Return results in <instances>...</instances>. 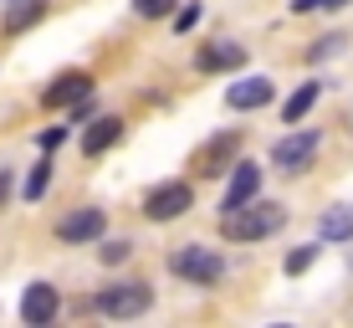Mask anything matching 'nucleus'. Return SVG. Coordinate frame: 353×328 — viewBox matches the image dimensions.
I'll return each instance as SVG.
<instances>
[{"label":"nucleus","mask_w":353,"mask_h":328,"mask_svg":"<svg viewBox=\"0 0 353 328\" xmlns=\"http://www.w3.org/2000/svg\"><path fill=\"white\" fill-rule=\"evenodd\" d=\"M287 221V211L276 200H246V205H236V211H225V221H221V236L225 241H266V236H276Z\"/></svg>","instance_id":"obj_1"},{"label":"nucleus","mask_w":353,"mask_h":328,"mask_svg":"<svg viewBox=\"0 0 353 328\" xmlns=\"http://www.w3.org/2000/svg\"><path fill=\"white\" fill-rule=\"evenodd\" d=\"M169 272H174V277H185V282L210 287V282H221L225 257H221V251H210V247H200V241H190V247H179L174 257H169Z\"/></svg>","instance_id":"obj_2"},{"label":"nucleus","mask_w":353,"mask_h":328,"mask_svg":"<svg viewBox=\"0 0 353 328\" xmlns=\"http://www.w3.org/2000/svg\"><path fill=\"white\" fill-rule=\"evenodd\" d=\"M92 308L108 313V318H139V313L154 308V293H149V282H108Z\"/></svg>","instance_id":"obj_3"},{"label":"nucleus","mask_w":353,"mask_h":328,"mask_svg":"<svg viewBox=\"0 0 353 328\" xmlns=\"http://www.w3.org/2000/svg\"><path fill=\"white\" fill-rule=\"evenodd\" d=\"M318 144H323V133H318V128L287 133V139H276V144H272V164H282L287 175H297V169H307V164H312Z\"/></svg>","instance_id":"obj_4"},{"label":"nucleus","mask_w":353,"mask_h":328,"mask_svg":"<svg viewBox=\"0 0 353 328\" xmlns=\"http://www.w3.org/2000/svg\"><path fill=\"white\" fill-rule=\"evenodd\" d=\"M190 205H194V190L185 185V180H169V185L149 190V200H143V215H149V221H179Z\"/></svg>","instance_id":"obj_5"},{"label":"nucleus","mask_w":353,"mask_h":328,"mask_svg":"<svg viewBox=\"0 0 353 328\" xmlns=\"http://www.w3.org/2000/svg\"><path fill=\"white\" fill-rule=\"evenodd\" d=\"M108 231V215L97 211V205H82V211H72L57 221V241H67V247H88Z\"/></svg>","instance_id":"obj_6"},{"label":"nucleus","mask_w":353,"mask_h":328,"mask_svg":"<svg viewBox=\"0 0 353 328\" xmlns=\"http://www.w3.org/2000/svg\"><path fill=\"white\" fill-rule=\"evenodd\" d=\"M57 313H62V298H57L52 282H31L26 293H21V318H26L31 328H46Z\"/></svg>","instance_id":"obj_7"},{"label":"nucleus","mask_w":353,"mask_h":328,"mask_svg":"<svg viewBox=\"0 0 353 328\" xmlns=\"http://www.w3.org/2000/svg\"><path fill=\"white\" fill-rule=\"evenodd\" d=\"M261 195V169L251 164V160H236V169H230V185H225V200H221V211H236V205H246V200H256Z\"/></svg>","instance_id":"obj_8"},{"label":"nucleus","mask_w":353,"mask_h":328,"mask_svg":"<svg viewBox=\"0 0 353 328\" xmlns=\"http://www.w3.org/2000/svg\"><path fill=\"white\" fill-rule=\"evenodd\" d=\"M88 93H92V77H88V72H62V77L41 93V103H46V108H72V103L88 98Z\"/></svg>","instance_id":"obj_9"},{"label":"nucleus","mask_w":353,"mask_h":328,"mask_svg":"<svg viewBox=\"0 0 353 328\" xmlns=\"http://www.w3.org/2000/svg\"><path fill=\"white\" fill-rule=\"evenodd\" d=\"M194 67L200 72H236V67H246V46L241 41H210V46H200Z\"/></svg>","instance_id":"obj_10"},{"label":"nucleus","mask_w":353,"mask_h":328,"mask_svg":"<svg viewBox=\"0 0 353 328\" xmlns=\"http://www.w3.org/2000/svg\"><path fill=\"white\" fill-rule=\"evenodd\" d=\"M272 77H246V82H230V93H225V103L230 108H266L272 103Z\"/></svg>","instance_id":"obj_11"},{"label":"nucleus","mask_w":353,"mask_h":328,"mask_svg":"<svg viewBox=\"0 0 353 328\" xmlns=\"http://www.w3.org/2000/svg\"><path fill=\"white\" fill-rule=\"evenodd\" d=\"M236 149H241V133H215V139L194 154V164H200L205 175H215V169H225V160H236Z\"/></svg>","instance_id":"obj_12"},{"label":"nucleus","mask_w":353,"mask_h":328,"mask_svg":"<svg viewBox=\"0 0 353 328\" xmlns=\"http://www.w3.org/2000/svg\"><path fill=\"white\" fill-rule=\"evenodd\" d=\"M118 139H123V118H97L82 128V154H108Z\"/></svg>","instance_id":"obj_13"},{"label":"nucleus","mask_w":353,"mask_h":328,"mask_svg":"<svg viewBox=\"0 0 353 328\" xmlns=\"http://www.w3.org/2000/svg\"><path fill=\"white\" fill-rule=\"evenodd\" d=\"M41 16H46V0H16V6L6 10V21H0V26H6V36H16V31L36 26Z\"/></svg>","instance_id":"obj_14"},{"label":"nucleus","mask_w":353,"mask_h":328,"mask_svg":"<svg viewBox=\"0 0 353 328\" xmlns=\"http://www.w3.org/2000/svg\"><path fill=\"white\" fill-rule=\"evenodd\" d=\"M323 241H353V205H333V211L318 221Z\"/></svg>","instance_id":"obj_15"},{"label":"nucleus","mask_w":353,"mask_h":328,"mask_svg":"<svg viewBox=\"0 0 353 328\" xmlns=\"http://www.w3.org/2000/svg\"><path fill=\"white\" fill-rule=\"evenodd\" d=\"M318 93H323V82H302V88L282 103V118H287V124H302V118L312 113V103H318Z\"/></svg>","instance_id":"obj_16"},{"label":"nucleus","mask_w":353,"mask_h":328,"mask_svg":"<svg viewBox=\"0 0 353 328\" xmlns=\"http://www.w3.org/2000/svg\"><path fill=\"white\" fill-rule=\"evenodd\" d=\"M46 185H52V160H41L31 169V180H26V200H41L46 195Z\"/></svg>","instance_id":"obj_17"},{"label":"nucleus","mask_w":353,"mask_h":328,"mask_svg":"<svg viewBox=\"0 0 353 328\" xmlns=\"http://www.w3.org/2000/svg\"><path fill=\"white\" fill-rule=\"evenodd\" d=\"M318 262V247H297V251H287V277H297V272H307V267Z\"/></svg>","instance_id":"obj_18"},{"label":"nucleus","mask_w":353,"mask_h":328,"mask_svg":"<svg viewBox=\"0 0 353 328\" xmlns=\"http://www.w3.org/2000/svg\"><path fill=\"white\" fill-rule=\"evenodd\" d=\"M133 10H139L143 21H159V16H169V10H174V0H133Z\"/></svg>","instance_id":"obj_19"},{"label":"nucleus","mask_w":353,"mask_h":328,"mask_svg":"<svg viewBox=\"0 0 353 328\" xmlns=\"http://www.w3.org/2000/svg\"><path fill=\"white\" fill-rule=\"evenodd\" d=\"M348 0H292V16H307V10H338Z\"/></svg>","instance_id":"obj_20"},{"label":"nucleus","mask_w":353,"mask_h":328,"mask_svg":"<svg viewBox=\"0 0 353 328\" xmlns=\"http://www.w3.org/2000/svg\"><path fill=\"white\" fill-rule=\"evenodd\" d=\"M343 41L348 36H323L318 46H312V62H323V57H333V52H343Z\"/></svg>","instance_id":"obj_21"},{"label":"nucleus","mask_w":353,"mask_h":328,"mask_svg":"<svg viewBox=\"0 0 353 328\" xmlns=\"http://www.w3.org/2000/svg\"><path fill=\"white\" fill-rule=\"evenodd\" d=\"M62 139H67V128H46V133H36V149H41V154H52Z\"/></svg>","instance_id":"obj_22"},{"label":"nucleus","mask_w":353,"mask_h":328,"mask_svg":"<svg viewBox=\"0 0 353 328\" xmlns=\"http://www.w3.org/2000/svg\"><path fill=\"white\" fill-rule=\"evenodd\" d=\"M133 251V241H103V262H123Z\"/></svg>","instance_id":"obj_23"},{"label":"nucleus","mask_w":353,"mask_h":328,"mask_svg":"<svg viewBox=\"0 0 353 328\" xmlns=\"http://www.w3.org/2000/svg\"><path fill=\"white\" fill-rule=\"evenodd\" d=\"M194 21H200V6H194V0H190V6H185V10H179V21H174V26H179V31H190V26H194Z\"/></svg>","instance_id":"obj_24"},{"label":"nucleus","mask_w":353,"mask_h":328,"mask_svg":"<svg viewBox=\"0 0 353 328\" xmlns=\"http://www.w3.org/2000/svg\"><path fill=\"white\" fill-rule=\"evenodd\" d=\"M6 195H10V169L0 175V200H6Z\"/></svg>","instance_id":"obj_25"}]
</instances>
